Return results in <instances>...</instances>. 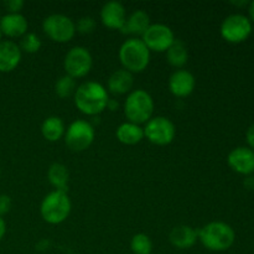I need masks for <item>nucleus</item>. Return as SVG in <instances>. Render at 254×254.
Listing matches in <instances>:
<instances>
[{"mask_svg": "<svg viewBox=\"0 0 254 254\" xmlns=\"http://www.w3.org/2000/svg\"><path fill=\"white\" fill-rule=\"evenodd\" d=\"M1 36L2 35H1V32H0V42H1Z\"/></svg>", "mask_w": 254, "mask_h": 254, "instance_id": "nucleus-35", "label": "nucleus"}, {"mask_svg": "<svg viewBox=\"0 0 254 254\" xmlns=\"http://www.w3.org/2000/svg\"><path fill=\"white\" fill-rule=\"evenodd\" d=\"M96 20L92 16H83L77 21L76 24V31H78L79 34L88 35L92 34L96 29Z\"/></svg>", "mask_w": 254, "mask_h": 254, "instance_id": "nucleus-27", "label": "nucleus"}, {"mask_svg": "<svg viewBox=\"0 0 254 254\" xmlns=\"http://www.w3.org/2000/svg\"><path fill=\"white\" fill-rule=\"evenodd\" d=\"M94 135L96 131L89 122L77 119L72 122L64 131V143L69 150L79 153L87 150L92 145Z\"/></svg>", "mask_w": 254, "mask_h": 254, "instance_id": "nucleus-6", "label": "nucleus"}, {"mask_svg": "<svg viewBox=\"0 0 254 254\" xmlns=\"http://www.w3.org/2000/svg\"><path fill=\"white\" fill-rule=\"evenodd\" d=\"M11 198L7 195H0V217L6 215L11 210Z\"/></svg>", "mask_w": 254, "mask_h": 254, "instance_id": "nucleus-29", "label": "nucleus"}, {"mask_svg": "<svg viewBox=\"0 0 254 254\" xmlns=\"http://www.w3.org/2000/svg\"><path fill=\"white\" fill-rule=\"evenodd\" d=\"M101 20L107 29L121 31L127 20L126 7L119 1L106 2L101 10Z\"/></svg>", "mask_w": 254, "mask_h": 254, "instance_id": "nucleus-14", "label": "nucleus"}, {"mask_svg": "<svg viewBox=\"0 0 254 254\" xmlns=\"http://www.w3.org/2000/svg\"><path fill=\"white\" fill-rule=\"evenodd\" d=\"M198 240L211 252H225L235 243L236 232L228 223L213 221L198 231Z\"/></svg>", "mask_w": 254, "mask_h": 254, "instance_id": "nucleus-2", "label": "nucleus"}, {"mask_svg": "<svg viewBox=\"0 0 254 254\" xmlns=\"http://www.w3.org/2000/svg\"><path fill=\"white\" fill-rule=\"evenodd\" d=\"M141 41L145 44L150 52H166L175 41V35L166 25L150 24L145 34L141 36Z\"/></svg>", "mask_w": 254, "mask_h": 254, "instance_id": "nucleus-11", "label": "nucleus"}, {"mask_svg": "<svg viewBox=\"0 0 254 254\" xmlns=\"http://www.w3.org/2000/svg\"><path fill=\"white\" fill-rule=\"evenodd\" d=\"M246 140H247L248 148H251L254 150V124L247 129V133H246Z\"/></svg>", "mask_w": 254, "mask_h": 254, "instance_id": "nucleus-30", "label": "nucleus"}, {"mask_svg": "<svg viewBox=\"0 0 254 254\" xmlns=\"http://www.w3.org/2000/svg\"><path fill=\"white\" fill-rule=\"evenodd\" d=\"M166 54V61L169 64H171L175 68H183L189 60V51L186 47L185 42L181 40H176L173 42L170 47L168 49Z\"/></svg>", "mask_w": 254, "mask_h": 254, "instance_id": "nucleus-22", "label": "nucleus"}, {"mask_svg": "<svg viewBox=\"0 0 254 254\" xmlns=\"http://www.w3.org/2000/svg\"><path fill=\"white\" fill-rule=\"evenodd\" d=\"M252 22L243 14L228 15L221 24V36L231 44H241L252 34Z\"/></svg>", "mask_w": 254, "mask_h": 254, "instance_id": "nucleus-8", "label": "nucleus"}, {"mask_svg": "<svg viewBox=\"0 0 254 254\" xmlns=\"http://www.w3.org/2000/svg\"><path fill=\"white\" fill-rule=\"evenodd\" d=\"M116 135L124 145H135L144 139V129L138 124L126 122L117 128Z\"/></svg>", "mask_w": 254, "mask_h": 254, "instance_id": "nucleus-20", "label": "nucleus"}, {"mask_svg": "<svg viewBox=\"0 0 254 254\" xmlns=\"http://www.w3.org/2000/svg\"><path fill=\"white\" fill-rule=\"evenodd\" d=\"M250 6H248V14H250V20L251 22H254V0L253 1H251Z\"/></svg>", "mask_w": 254, "mask_h": 254, "instance_id": "nucleus-34", "label": "nucleus"}, {"mask_svg": "<svg viewBox=\"0 0 254 254\" xmlns=\"http://www.w3.org/2000/svg\"><path fill=\"white\" fill-rule=\"evenodd\" d=\"M47 179L50 184L59 191L68 190L69 173L66 165L61 163H54L47 170Z\"/></svg>", "mask_w": 254, "mask_h": 254, "instance_id": "nucleus-21", "label": "nucleus"}, {"mask_svg": "<svg viewBox=\"0 0 254 254\" xmlns=\"http://www.w3.org/2000/svg\"><path fill=\"white\" fill-rule=\"evenodd\" d=\"M76 89H77L76 79L67 76V74L60 77V78L56 81V83H55V92H56L57 96L62 99L68 98V97H71L72 94L74 96Z\"/></svg>", "mask_w": 254, "mask_h": 254, "instance_id": "nucleus-24", "label": "nucleus"}, {"mask_svg": "<svg viewBox=\"0 0 254 254\" xmlns=\"http://www.w3.org/2000/svg\"><path fill=\"white\" fill-rule=\"evenodd\" d=\"M144 138L155 145H168L175 139V124L166 117H153L144 127Z\"/></svg>", "mask_w": 254, "mask_h": 254, "instance_id": "nucleus-10", "label": "nucleus"}, {"mask_svg": "<svg viewBox=\"0 0 254 254\" xmlns=\"http://www.w3.org/2000/svg\"><path fill=\"white\" fill-rule=\"evenodd\" d=\"M196 86L195 76L186 69H176L169 78V89L173 96L185 98L193 92Z\"/></svg>", "mask_w": 254, "mask_h": 254, "instance_id": "nucleus-13", "label": "nucleus"}, {"mask_svg": "<svg viewBox=\"0 0 254 254\" xmlns=\"http://www.w3.org/2000/svg\"><path fill=\"white\" fill-rule=\"evenodd\" d=\"M42 46V42L40 40V37L37 36L34 32H27L24 36L21 37V41H20V50L21 52H26V54H36Z\"/></svg>", "mask_w": 254, "mask_h": 254, "instance_id": "nucleus-26", "label": "nucleus"}, {"mask_svg": "<svg viewBox=\"0 0 254 254\" xmlns=\"http://www.w3.org/2000/svg\"><path fill=\"white\" fill-rule=\"evenodd\" d=\"M22 52L19 45L11 40H1L0 42V72L7 73L19 66Z\"/></svg>", "mask_w": 254, "mask_h": 254, "instance_id": "nucleus-15", "label": "nucleus"}, {"mask_svg": "<svg viewBox=\"0 0 254 254\" xmlns=\"http://www.w3.org/2000/svg\"><path fill=\"white\" fill-rule=\"evenodd\" d=\"M154 99L144 89H134L124 102V114L128 122L134 124L146 123L153 118Z\"/></svg>", "mask_w": 254, "mask_h": 254, "instance_id": "nucleus-5", "label": "nucleus"}, {"mask_svg": "<svg viewBox=\"0 0 254 254\" xmlns=\"http://www.w3.org/2000/svg\"><path fill=\"white\" fill-rule=\"evenodd\" d=\"M25 2L22 0H7L4 2V6L9 11V14H20L24 7Z\"/></svg>", "mask_w": 254, "mask_h": 254, "instance_id": "nucleus-28", "label": "nucleus"}, {"mask_svg": "<svg viewBox=\"0 0 254 254\" xmlns=\"http://www.w3.org/2000/svg\"><path fill=\"white\" fill-rule=\"evenodd\" d=\"M227 164L237 174L252 175L254 173V150L248 146H237L228 154Z\"/></svg>", "mask_w": 254, "mask_h": 254, "instance_id": "nucleus-12", "label": "nucleus"}, {"mask_svg": "<svg viewBox=\"0 0 254 254\" xmlns=\"http://www.w3.org/2000/svg\"><path fill=\"white\" fill-rule=\"evenodd\" d=\"M130 250L133 254H151L153 242L145 233H136L130 241Z\"/></svg>", "mask_w": 254, "mask_h": 254, "instance_id": "nucleus-25", "label": "nucleus"}, {"mask_svg": "<svg viewBox=\"0 0 254 254\" xmlns=\"http://www.w3.org/2000/svg\"><path fill=\"white\" fill-rule=\"evenodd\" d=\"M245 188L247 189V190H254V176L253 175H250L246 178Z\"/></svg>", "mask_w": 254, "mask_h": 254, "instance_id": "nucleus-31", "label": "nucleus"}, {"mask_svg": "<svg viewBox=\"0 0 254 254\" xmlns=\"http://www.w3.org/2000/svg\"><path fill=\"white\" fill-rule=\"evenodd\" d=\"M5 233H6V223H5L4 218L0 217V241L4 238Z\"/></svg>", "mask_w": 254, "mask_h": 254, "instance_id": "nucleus-32", "label": "nucleus"}, {"mask_svg": "<svg viewBox=\"0 0 254 254\" xmlns=\"http://www.w3.org/2000/svg\"><path fill=\"white\" fill-rule=\"evenodd\" d=\"M134 86V77L127 69H117L108 78V89L114 96H123L130 93Z\"/></svg>", "mask_w": 254, "mask_h": 254, "instance_id": "nucleus-18", "label": "nucleus"}, {"mask_svg": "<svg viewBox=\"0 0 254 254\" xmlns=\"http://www.w3.org/2000/svg\"><path fill=\"white\" fill-rule=\"evenodd\" d=\"M109 101L108 91L103 84L94 81H88L77 87L74 92V104L81 113L86 116H98Z\"/></svg>", "mask_w": 254, "mask_h": 254, "instance_id": "nucleus-1", "label": "nucleus"}, {"mask_svg": "<svg viewBox=\"0 0 254 254\" xmlns=\"http://www.w3.org/2000/svg\"><path fill=\"white\" fill-rule=\"evenodd\" d=\"M118 107L119 104L116 99H109L108 104H107V108L111 109V111H116V109H118Z\"/></svg>", "mask_w": 254, "mask_h": 254, "instance_id": "nucleus-33", "label": "nucleus"}, {"mask_svg": "<svg viewBox=\"0 0 254 254\" xmlns=\"http://www.w3.org/2000/svg\"><path fill=\"white\" fill-rule=\"evenodd\" d=\"M72 210V202L66 191L55 190L47 193L40 206V213L45 222L60 225L68 218Z\"/></svg>", "mask_w": 254, "mask_h": 254, "instance_id": "nucleus-4", "label": "nucleus"}, {"mask_svg": "<svg viewBox=\"0 0 254 254\" xmlns=\"http://www.w3.org/2000/svg\"><path fill=\"white\" fill-rule=\"evenodd\" d=\"M64 123L60 117H49L44 121L41 126L42 136L47 141H59L62 136H64Z\"/></svg>", "mask_w": 254, "mask_h": 254, "instance_id": "nucleus-23", "label": "nucleus"}, {"mask_svg": "<svg viewBox=\"0 0 254 254\" xmlns=\"http://www.w3.org/2000/svg\"><path fill=\"white\" fill-rule=\"evenodd\" d=\"M93 66L92 55L86 47L74 46L66 54L64 60V68L67 76L72 78H83L91 72Z\"/></svg>", "mask_w": 254, "mask_h": 254, "instance_id": "nucleus-9", "label": "nucleus"}, {"mask_svg": "<svg viewBox=\"0 0 254 254\" xmlns=\"http://www.w3.org/2000/svg\"><path fill=\"white\" fill-rule=\"evenodd\" d=\"M29 24L26 17L22 14H9L0 17V32L1 35L10 37V39H17L27 34Z\"/></svg>", "mask_w": 254, "mask_h": 254, "instance_id": "nucleus-16", "label": "nucleus"}, {"mask_svg": "<svg viewBox=\"0 0 254 254\" xmlns=\"http://www.w3.org/2000/svg\"><path fill=\"white\" fill-rule=\"evenodd\" d=\"M119 60L124 69L130 73H140L150 62V51L141 39L131 37L124 41L119 49Z\"/></svg>", "mask_w": 254, "mask_h": 254, "instance_id": "nucleus-3", "label": "nucleus"}, {"mask_svg": "<svg viewBox=\"0 0 254 254\" xmlns=\"http://www.w3.org/2000/svg\"><path fill=\"white\" fill-rule=\"evenodd\" d=\"M42 30L52 41L66 44L73 39L76 34V24L66 15L52 14L44 20Z\"/></svg>", "mask_w": 254, "mask_h": 254, "instance_id": "nucleus-7", "label": "nucleus"}, {"mask_svg": "<svg viewBox=\"0 0 254 254\" xmlns=\"http://www.w3.org/2000/svg\"><path fill=\"white\" fill-rule=\"evenodd\" d=\"M149 26H150L149 15L144 10H135L127 17L126 24L121 31L127 35L143 36L146 30L149 29Z\"/></svg>", "mask_w": 254, "mask_h": 254, "instance_id": "nucleus-19", "label": "nucleus"}, {"mask_svg": "<svg viewBox=\"0 0 254 254\" xmlns=\"http://www.w3.org/2000/svg\"><path fill=\"white\" fill-rule=\"evenodd\" d=\"M198 240V232L191 226H176L169 233V241L178 250H189L193 247Z\"/></svg>", "mask_w": 254, "mask_h": 254, "instance_id": "nucleus-17", "label": "nucleus"}]
</instances>
